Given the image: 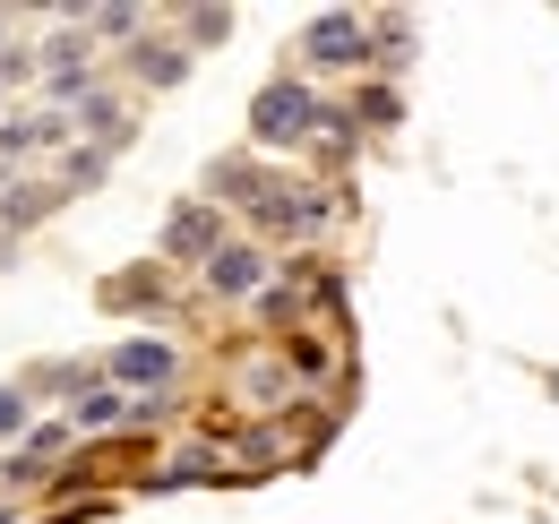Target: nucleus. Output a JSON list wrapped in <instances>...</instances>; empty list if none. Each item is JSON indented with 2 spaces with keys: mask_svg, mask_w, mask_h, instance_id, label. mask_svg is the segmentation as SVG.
I'll return each instance as SVG.
<instances>
[{
  "mask_svg": "<svg viewBox=\"0 0 559 524\" xmlns=\"http://www.w3.org/2000/svg\"><path fill=\"white\" fill-rule=\"evenodd\" d=\"M310 121H319V104H310L301 86H267V95H259V138H301Z\"/></svg>",
  "mask_w": 559,
  "mask_h": 524,
  "instance_id": "nucleus-2",
  "label": "nucleus"
},
{
  "mask_svg": "<svg viewBox=\"0 0 559 524\" xmlns=\"http://www.w3.org/2000/svg\"><path fill=\"white\" fill-rule=\"evenodd\" d=\"M215 293H259V275H267V259H259V250H250V241H241V250H215Z\"/></svg>",
  "mask_w": 559,
  "mask_h": 524,
  "instance_id": "nucleus-4",
  "label": "nucleus"
},
{
  "mask_svg": "<svg viewBox=\"0 0 559 524\" xmlns=\"http://www.w3.org/2000/svg\"><path fill=\"white\" fill-rule=\"evenodd\" d=\"M164 241H173V250H181V259H199V250H207V241H215V215H207V206H181V215H173V233H164Z\"/></svg>",
  "mask_w": 559,
  "mask_h": 524,
  "instance_id": "nucleus-5",
  "label": "nucleus"
},
{
  "mask_svg": "<svg viewBox=\"0 0 559 524\" xmlns=\"http://www.w3.org/2000/svg\"><path fill=\"white\" fill-rule=\"evenodd\" d=\"M112 379H121V388H164V379H173V344H155V335L121 344V353H112Z\"/></svg>",
  "mask_w": 559,
  "mask_h": 524,
  "instance_id": "nucleus-3",
  "label": "nucleus"
},
{
  "mask_svg": "<svg viewBox=\"0 0 559 524\" xmlns=\"http://www.w3.org/2000/svg\"><path fill=\"white\" fill-rule=\"evenodd\" d=\"M310 61L319 69H353L361 52H370V35H361V17H345V9H328V17H310Z\"/></svg>",
  "mask_w": 559,
  "mask_h": 524,
  "instance_id": "nucleus-1",
  "label": "nucleus"
},
{
  "mask_svg": "<svg viewBox=\"0 0 559 524\" xmlns=\"http://www.w3.org/2000/svg\"><path fill=\"white\" fill-rule=\"evenodd\" d=\"M17 421H26V395H17V388H0V439H9Z\"/></svg>",
  "mask_w": 559,
  "mask_h": 524,
  "instance_id": "nucleus-6",
  "label": "nucleus"
}]
</instances>
